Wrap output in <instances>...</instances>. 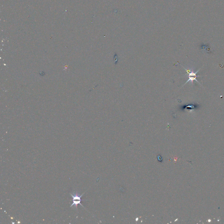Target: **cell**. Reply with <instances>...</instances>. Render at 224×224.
Here are the masks:
<instances>
[{"label":"cell","mask_w":224,"mask_h":224,"mask_svg":"<svg viewBox=\"0 0 224 224\" xmlns=\"http://www.w3.org/2000/svg\"><path fill=\"white\" fill-rule=\"evenodd\" d=\"M84 193H83V194H82V195H80L77 192L74 193V195H73L72 194H71V196H72V197L73 198V203L72 204V205H71V207H72L73 206H75L74 207H75L76 209H78V208H77L78 204H80L84 208V207L82 206V204H81V197L83 196V195H84Z\"/></svg>","instance_id":"6da1fadb"},{"label":"cell","mask_w":224,"mask_h":224,"mask_svg":"<svg viewBox=\"0 0 224 224\" xmlns=\"http://www.w3.org/2000/svg\"><path fill=\"white\" fill-rule=\"evenodd\" d=\"M183 68H184V67H183ZM184 69L186 70L187 73L188 74H189L188 76V77L189 78V79L186 82V83L184 84V85H185V84H187V83H188L189 81H191V82H193L194 80L196 81L197 82H198V81H197V80L196 79V78L197 77H200V76H197L196 74L197 73V72H198V71H199V70H198V71L196 72L195 73L193 72H190V70H187V69H186V68H184ZM198 83H200L199 82H198Z\"/></svg>","instance_id":"7a4b0ae2"}]
</instances>
